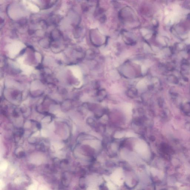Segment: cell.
Here are the masks:
<instances>
[{
    "mask_svg": "<svg viewBox=\"0 0 190 190\" xmlns=\"http://www.w3.org/2000/svg\"><path fill=\"white\" fill-rule=\"evenodd\" d=\"M181 15V12L178 7L174 6L172 9L167 12L166 20L170 23H174L179 19Z\"/></svg>",
    "mask_w": 190,
    "mask_h": 190,
    "instance_id": "obj_1",
    "label": "cell"
},
{
    "mask_svg": "<svg viewBox=\"0 0 190 190\" xmlns=\"http://www.w3.org/2000/svg\"><path fill=\"white\" fill-rule=\"evenodd\" d=\"M136 150L140 154H144L148 150V146L144 142H140L137 144L135 146Z\"/></svg>",
    "mask_w": 190,
    "mask_h": 190,
    "instance_id": "obj_2",
    "label": "cell"
},
{
    "mask_svg": "<svg viewBox=\"0 0 190 190\" xmlns=\"http://www.w3.org/2000/svg\"><path fill=\"white\" fill-rule=\"evenodd\" d=\"M125 135V133L123 132H118L116 133L115 134L114 137L116 138H121L123 137Z\"/></svg>",
    "mask_w": 190,
    "mask_h": 190,
    "instance_id": "obj_3",
    "label": "cell"
},
{
    "mask_svg": "<svg viewBox=\"0 0 190 190\" xmlns=\"http://www.w3.org/2000/svg\"><path fill=\"white\" fill-rule=\"evenodd\" d=\"M125 112L130 113L131 112V106H130V104H127L125 107Z\"/></svg>",
    "mask_w": 190,
    "mask_h": 190,
    "instance_id": "obj_4",
    "label": "cell"
},
{
    "mask_svg": "<svg viewBox=\"0 0 190 190\" xmlns=\"http://www.w3.org/2000/svg\"><path fill=\"white\" fill-rule=\"evenodd\" d=\"M7 167V164L6 162H4L1 165V170L2 171H4L6 169Z\"/></svg>",
    "mask_w": 190,
    "mask_h": 190,
    "instance_id": "obj_5",
    "label": "cell"
},
{
    "mask_svg": "<svg viewBox=\"0 0 190 190\" xmlns=\"http://www.w3.org/2000/svg\"><path fill=\"white\" fill-rule=\"evenodd\" d=\"M137 135L134 133L131 132H128L126 134V137H136Z\"/></svg>",
    "mask_w": 190,
    "mask_h": 190,
    "instance_id": "obj_6",
    "label": "cell"
},
{
    "mask_svg": "<svg viewBox=\"0 0 190 190\" xmlns=\"http://www.w3.org/2000/svg\"><path fill=\"white\" fill-rule=\"evenodd\" d=\"M36 186L34 185H32L30 187L28 190H36Z\"/></svg>",
    "mask_w": 190,
    "mask_h": 190,
    "instance_id": "obj_7",
    "label": "cell"
},
{
    "mask_svg": "<svg viewBox=\"0 0 190 190\" xmlns=\"http://www.w3.org/2000/svg\"><path fill=\"white\" fill-rule=\"evenodd\" d=\"M39 190H48V189L45 186H43V187L42 186L39 188Z\"/></svg>",
    "mask_w": 190,
    "mask_h": 190,
    "instance_id": "obj_8",
    "label": "cell"
},
{
    "mask_svg": "<svg viewBox=\"0 0 190 190\" xmlns=\"http://www.w3.org/2000/svg\"><path fill=\"white\" fill-rule=\"evenodd\" d=\"M89 190H94V189H92V188H90L89 189Z\"/></svg>",
    "mask_w": 190,
    "mask_h": 190,
    "instance_id": "obj_9",
    "label": "cell"
},
{
    "mask_svg": "<svg viewBox=\"0 0 190 190\" xmlns=\"http://www.w3.org/2000/svg\"><path fill=\"white\" fill-rule=\"evenodd\" d=\"M189 39H190V35H189Z\"/></svg>",
    "mask_w": 190,
    "mask_h": 190,
    "instance_id": "obj_10",
    "label": "cell"
}]
</instances>
